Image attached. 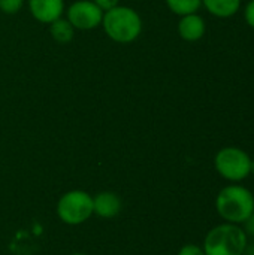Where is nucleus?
Listing matches in <instances>:
<instances>
[{
  "instance_id": "nucleus-1",
  "label": "nucleus",
  "mask_w": 254,
  "mask_h": 255,
  "mask_svg": "<svg viewBox=\"0 0 254 255\" xmlns=\"http://www.w3.org/2000/svg\"><path fill=\"white\" fill-rule=\"evenodd\" d=\"M216 211L223 223L243 226L254 211V194L241 184L226 185L216 197Z\"/></svg>"
},
{
  "instance_id": "nucleus-2",
  "label": "nucleus",
  "mask_w": 254,
  "mask_h": 255,
  "mask_svg": "<svg viewBox=\"0 0 254 255\" xmlns=\"http://www.w3.org/2000/svg\"><path fill=\"white\" fill-rule=\"evenodd\" d=\"M247 238L241 226L222 223L207 233L202 248L205 255H244Z\"/></svg>"
},
{
  "instance_id": "nucleus-3",
  "label": "nucleus",
  "mask_w": 254,
  "mask_h": 255,
  "mask_svg": "<svg viewBox=\"0 0 254 255\" xmlns=\"http://www.w3.org/2000/svg\"><path fill=\"white\" fill-rule=\"evenodd\" d=\"M102 25L105 33L115 42L129 43L142 31V19L138 12L127 6H115L103 12Z\"/></svg>"
},
{
  "instance_id": "nucleus-4",
  "label": "nucleus",
  "mask_w": 254,
  "mask_h": 255,
  "mask_svg": "<svg viewBox=\"0 0 254 255\" xmlns=\"http://www.w3.org/2000/svg\"><path fill=\"white\" fill-rule=\"evenodd\" d=\"M57 217L67 226H81L93 215V196L84 190H70L64 193L55 206Z\"/></svg>"
},
{
  "instance_id": "nucleus-5",
  "label": "nucleus",
  "mask_w": 254,
  "mask_h": 255,
  "mask_svg": "<svg viewBox=\"0 0 254 255\" xmlns=\"http://www.w3.org/2000/svg\"><path fill=\"white\" fill-rule=\"evenodd\" d=\"M252 157L238 146H225L214 157L217 173L231 184H240L250 176Z\"/></svg>"
},
{
  "instance_id": "nucleus-6",
  "label": "nucleus",
  "mask_w": 254,
  "mask_h": 255,
  "mask_svg": "<svg viewBox=\"0 0 254 255\" xmlns=\"http://www.w3.org/2000/svg\"><path fill=\"white\" fill-rule=\"evenodd\" d=\"M103 10L90 0H78L67 10V21L73 28L91 30L102 24Z\"/></svg>"
},
{
  "instance_id": "nucleus-7",
  "label": "nucleus",
  "mask_w": 254,
  "mask_h": 255,
  "mask_svg": "<svg viewBox=\"0 0 254 255\" xmlns=\"http://www.w3.org/2000/svg\"><path fill=\"white\" fill-rule=\"evenodd\" d=\"M123 209V202L120 196L114 191H100L93 196V212L94 215L111 220L115 218Z\"/></svg>"
},
{
  "instance_id": "nucleus-8",
  "label": "nucleus",
  "mask_w": 254,
  "mask_h": 255,
  "mask_svg": "<svg viewBox=\"0 0 254 255\" xmlns=\"http://www.w3.org/2000/svg\"><path fill=\"white\" fill-rule=\"evenodd\" d=\"M28 7L37 21L51 24L61 18L64 3L63 0H28Z\"/></svg>"
},
{
  "instance_id": "nucleus-9",
  "label": "nucleus",
  "mask_w": 254,
  "mask_h": 255,
  "mask_svg": "<svg viewBox=\"0 0 254 255\" xmlns=\"http://www.w3.org/2000/svg\"><path fill=\"white\" fill-rule=\"evenodd\" d=\"M205 31H207L205 21L196 12L183 15L178 22V33H180L181 39H184L187 42H198L199 39L204 37Z\"/></svg>"
},
{
  "instance_id": "nucleus-10",
  "label": "nucleus",
  "mask_w": 254,
  "mask_h": 255,
  "mask_svg": "<svg viewBox=\"0 0 254 255\" xmlns=\"http://www.w3.org/2000/svg\"><path fill=\"white\" fill-rule=\"evenodd\" d=\"M202 4L217 18H231L240 10L241 0H202Z\"/></svg>"
},
{
  "instance_id": "nucleus-11",
  "label": "nucleus",
  "mask_w": 254,
  "mask_h": 255,
  "mask_svg": "<svg viewBox=\"0 0 254 255\" xmlns=\"http://www.w3.org/2000/svg\"><path fill=\"white\" fill-rule=\"evenodd\" d=\"M73 25L63 18L55 19L54 22H51L49 31L54 40H57L58 43H67L73 39Z\"/></svg>"
},
{
  "instance_id": "nucleus-12",
  "label": "nucleus",
  "mask_w": 254,
  "mask_h": 255,
  "mask_svg": "<svg viewBox=\"0 0 254 255\" xmlns=\"http://www.w3.org/2000/svg\"><path fill=\"white\" fill-rule=\"evenodd\" d=\"M166 4L174 13L183 16L198 12L202 6V0H166Z\"/></svg>"
},
{
  "instance_id": "nucleus-13",
  "label": "nucleus",
  "mask_w": 254,
  "mask_h": 255,
  "mask_svg": "<svg viewBox=\"0 0 254 255\" xmlns=\"http://www.w3.org/2000/svg\"><path fill=\"white\" fill-rule=\"evenodd\" d=\"M24 4V0H0V9L1 12L7 15H13L21 10Z\"/></svg>"
},
{
  "instance_id": "nucleus-14",
  "label": "nucleus",
  "mask_w": 254,
  "mask_h": 255,
  "mask_svg": "<svg viewBox=\"0 0 254 255\" xmlns=\"http://www.w3.org/2000/svg\"><path fill=\"white\" fill-rule=\"evenodd\" d=\"M177 255H205V251L202 247H199L196 244H187V245L181 247V250L178 251Z\"/></svg>"
},
{
  "instance_id": "nucleus-15",
  "label": "nucleus",
  "mask_w": 254,
  "mask_h": 255,
  "mask_svg": "<svg viewBox=\"0 0 254 255\" xmlns=\"http://www.w3.org/2000/svg\"><path fill=\"white\" fill-rule=\"evenodd\" d=\"M244 18H246V22L254 28V0H250L244 9Z\"/></svg>"
},
{
  "instance_id": "nucleus-16",
  "label": "nucleus",
  "mask_w": 254,
  "mask_h": 255,
  "mask_svg": "<svg viewBox=\"0 0 254 255\" xmlns=\"http://www.w3.org/2000/svg\"><path fill=\"white\" fill-rule=\"evenodd\" d=\"M241 227H243V230L246 232V235H247V236H253L254 238V211L252 212V215H250V217L243 223V226H241Z\"/></svg>"
},
{
  "instance_id": "nucleus-17",
  "label": "nucleus",
  "mask_w": 254,
  "mask_h": 255,
  "mask_svg": "<svg viewBox=\"0 0 254 255\" xmlns=\"http://www.w3.org/2000/svg\"><path fill=\"white\" fill-rule=\"evenodd\" d=\"M103 12H106V10H109V9H112V7H115V6H118V0H93Z\"/></svg>"
},
{
  "instance_id": "nucleus-18",
  "label": "nucleus",
  "mask_w": 254,
  "mask_h": 255,
  "mask_svg": "<svg viewBox=\"0 0 254 255\" xmlns=\"http://www.w3.org/2000/svg\"><path fill=\"white\" fill-rule=\"evenodd\" d=\"M244 255H254V245H247Z\"/></svg>"
},
{
  "instance_id": "nucleus-19",
  "label": "nucleus",
  "mask_w": 254,
  "mask_h": 255,
  "mask_svg": "<svg viewBox=\"0 0 254 255\" xmlns=\"http://www.w3.org/2000/svg\"><path fill=\"white\" fill-rule=\"evenodd\" d=\"M250 175L254 176V158H252V166H250Z\"/></svg>"
},
{
  "instance_id": "nucleus-20",
  "label": "nucleus",
  "mask_w": 254,
  "mask_h": 255,
  "mask_svg": "<svg viewBox=\"0 0 254 255\" xmlns=\"http://www.w3.org/2000/svg\"><path fill=\"white\" fill-rule=\"evenodd\" d=\"M70 255H87V254H82V253H73V254Z\"/></svg>"
}]
</instances>
